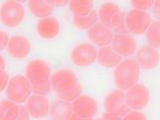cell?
Instances as JSON below:
<instances>
[{
    "mask_svg": "<svg viewBox=\"0 0 160 120\" xmlns=\"http://www.w3.org/2000/svg\"><path fill=\"white\" fill-rule=\"evenodd\" d=\"M141 68L133 59L122 60L115 67L114 81L117 89L126 92L136 85L140 79Z\"/></svg>",
    "mask_w": 160,
    "mask_h": 120,
    "instance_id": "1",
    "label": "cell"
},
{
    "mask_svg": "<svg viewBox=\"0 0 160 120\" xmlns=\"http://www.w3.org/2000/svg\"><path fill=\"white\" fill-rule=\"evenodd\" d=\"M32 88L29 80L24 75H16L9 79L6 86L7 100L18 105L25 104L31 97Z\"/></svg>",
    "mask_w": 160,
    "mask_h": 120,
    "instance_id": "2",
    "label": "cell"
},
{
    "mask_svg": "<svg viewBox=\"0 0 160 120\" xmlns=\"http://www.w3.org/2000/svg\"><path fill=\"white\" fill-rule=\"evenodd\" d=\"M25 7L19 1L8 0L0 6V22L6 27H18L25 19Z\"/></svg>",
    "mask_w": 160,
    "mask_h": 120,
    "instance_id": "3",
    "label": "cell"
},
{
    "mask_svg": "<svg viewBox=\"0 0 160 120\" xmlns=\"http://www.w3.org/2000/svg\"><path fill=\"white\" fill-rule=\"evenodd\" d=\"M78 83L79 81L77 75L75 72L69 69H61L50 75L52 89L56 92V94L67 92L74 88Z\"/></svg>",
    "mask_w": 160,
    "mask_h": 120,
    "instance_id": "4",
    "label": "cell"
},
{
    "mask_svg": "<svg viewBox=\"0 0 160 120\" xmlns=\"http://www.w3.org/2000/svg\"><path fill=\"white\" fill-rule=\"evenodd\" d=\"M152 23V18L147 12L132 9L125 13V26L128 33L142 35L146 33Z\"/></svg>",
    "mask_w": 160,
    "mask_h": 120,
    "instance_id": "5",
    "label": "cell"
},
{
    "mask_svg": "<svg viewBox=\"0 0 160 120\" xmlns=\"http://www.w3.org/2000/svg\"><path fill=\"white\" fill-rule=\"evenodd\" d=\"M125 92V103L129 110L140 111L147 106L150 101V90L144 84L137 83Z\"/></svg>",
    "mask_w": 160,
    "mask_h": 120,
    "instance_id": "6",
    "label": "cell"
},
{
    "mask_svg": "<svg viewBox=\"0 0 160 120\" xmlns=\"http://www.w3.org/2000/svg\"><path fill=\"white\" fill-rule=\"evenodd\" d=\"M97 48L90 43H81L72 49L70 58L75 66L88 67L97 61Z\"/></svg>",
    "mask_w": 160,
    "mask_h": 120,
    "instance_id": "7",
    "label": "cell"
},
{
    "mask_svg": "<svg viewBox=\"0 0 160 120\" xmlns=\"http://www.w3.org/2000/svg\"><path fill=\"white\" fill-rule=\"evenodd\" d=\"M50 67L43 60H33L26 67V78L30 84H38L50 80Z\"/></svg>",
    "mask_w": 160,
    "mask_h": 120,
    "instance_id": "8",
    "label": "cell"
},
{
    "mask_svg": "<svg viewBox=\"0 0 160 120\" xmlns=\"http://www.w3.org/2000/svg\"><path fill=\"white\" fill-rule=\"evenodd\" d=\"M104 107L107 113L124 116L129 111L125 103V92L120 89H114L109 92L104 101Z\"/></svg>",
    "mask_w": 160,
    "mask_h": 120,
    "instance_id": "9",
    "label": "cell"
},
{
    "mask_svg": "<svg viewBox=\"0 0 160 120\" xmlns=\"http://www.w3.org/2000/svg\"><path fill=\"white\" fill-rule=\"evenodd\" d=\"M111 47L120 57H132L137 52V41L132 34H114Z\"/></svg>",
    "mask_w": 160,
    "mask_h": 120,
    "instance_id": "10",
    "label": "cell"
},
{
    "mask_svg": "<svg viewBox=\"0 0 160 120\" xmlns=\"http://www.w3.org/2000/svg\"><path fill=\"white\" fill-rule=\"evenodd\" d=\"M73 113L81 116V117L93 118L94 115H97L99 111L98 102L92 97L87 94H81L77 99H75L71 103Z\"/></svg>",
    "mask_w": 160,
    "mask_h": 120,
    "instance_id": "11",
    "label": "cell"
},
{
    "mask_svg": "<svg viewBox=\"0 0 160 120\" xmlns=\"http://www.w3.org/2000/svg\"><path fill=\"white\" fill-rule=\"evenodd\" d=\"M134 61L144 70H152L159 65V50L149 45L142 46L136 52Z\"/></svg>",
    "mask_w": 160,
    "mask_h": 120,
    "instance_id": "12",
    "label": "cell"
},
{
    "mask_svg": "<svg viewBox=\"0 0 160 120\" xmlns=\"http://www.w3.org/2000/svg\"><path fill=\"white\" fill-rule=\"evenodd\" d=\"M49 106L50 104L46 97L34 94L27 100L25 108L30 117L35 119H43L48 115Z\"/></svg>",
    "mask_w": 160,
    "mask_h": 120,
    "instance_id": "13",
    "label": "cell"
},
{
    "mask_svg": "<svg viewBox=\"0 0 160 120\" xmlns=\"http://www.w3.org/2000/svg\"><path fill=\"white\" fill-rule=\"evenodd\" d=\"M113 36V32L110 29L100 23H97L87 31V37L89 41L92 43V45L100 46V48L111 45Z\"/></svg>",
    "mask_w": 160,
    "mask_h": 120,
    "instance_id": "14",
    "label": "cell"
},
{
    "mask_svg": "<svg viewBox=\"0 0 160 120\" xmlns=\"http://www.w3.org/2000/svg\"><path fill=\"white\" fill-rule=\"evenodd\" d=\"M6 48L12 58L21 60L29 56L31 52V43L25 36L14 35L9 38Z\"/></svg>",
    "mask_w": 160,
    "mask_h": 120,
    "instance_id": "15",
    "label": "cell"
},
{
    "mask_svg": "<svg viewBox=\"0 0 160 120\" xmlns=\"http://www.w3.org/2000/svg\"><path fill=\"white\" fill-rule=\"evenodd\" d=\"M36 28H37V33L43 39L56 38L61 31L60 22L54 17H47L44 19H40Z\"/></svg>",
    "mask_w": 160,
    "mask_h": 120,
    "instance_id": "16",
    "label": "cell"
},
{
    "mask_svg": "<svg viewBox=\"0 0 160 120\" xmlns=\"http://www.w3.org/2000/svg\"><path fill=\"white\" fill-rule=\"evenodd\" d=\"M48 114L52 120H68L73 114L72 105L70 102L57 99L49 106Z\"/></svg>",
    "mask_w": 160,
    "mask_h": 120,
    "instance_id": "17",
    "label": "cell"
},
{
    "mask_svg": "<svg viewBox=\"0 0 160 120\" xmlns=\"http://www.w3.org/2000/svg\"><path fill=\"white\" fill-rule=\"evenodd\" d=\"M97 61L105 68H114L122 61V57L116 53L111 46H106L97 50Z\"/></svg>",
    "mask_w": 160,
    "mask_h": 120,
    "instance_id": "18",
    "label": "cell"
},
{
    "mask_svg": "<svg viewBox=\"0 0 160 120\" xmlns=\"http://www.w3.org/2000/svg\"><path fill=\"white\" fill-rule=\"evenodd\" d=\"M121 12V8L115 4L113 2H107L104 3L103 5L100 6L99 12H98V21H100V24L104 25V26L109 27L111 20Z\"/></svg>",
    "mask_w": 160,
    "mask_h": 120,
    "instance_id": "19",
    "label": "cell"
},
{
    "mask_svg": "<svg viewBox=\"0 0 160 120\" xmlns=\"http://www.w3.org/2000/svg\"><path fill=\"white\" fill-rule=\"evenodd\" d=\"M28 6L31 13L40 19L50 17L53 12V7L49 4L48 1L43 0H31L28 2Z\"/></svg>",
    "mask_w": 160,
    "mask_h": 120,
    "instance_id": "20",
    "label": "cell"
},
{
    "mask_svg": "<svg viewBox=\"0 0 160 120\" xmlns=\"http://www.w3.org/2000/svg\"><path fill=\"white\" fill-rule=\"evenodd\" d=\"M68 4L74 17L86 16L93 9V1L92 0H71Z\"/></svg>",
    "mask_w": 160,
    "mask_h": 120,
    "instance_id": "21",
    "label": "cell"
},
{
    "mask_svg": "<svg viewBox=\"0 0 160 120\" xmlns=\"http://www.w3.org/2000/svg\"><path fill=\"white\" fill-rule=\"evenodd\" d=\"M19 105L9 100L0 101V120H16Z\"/></svg>",
    "mask_w": 160,
    "mask_h": 120,
    "instance_id": "22",
    "label": "cell"
},
{
    "mask_svg": "<svg viewBox=\"0 0 160 120\" xmlns=\"http://www.w3.org/2000/svg\"><path fill=\"white\" fill-rule=\"evenodd\" d=\"M98 23V13L94 9H92L86 16L82 17H73L74 26L79 30H88L92 26Z\"/></svg>",
    "mask_w": 160,
    "mask_h": 120,
    "instance_id": "23",
    "label": "cell"
},
{
    "mask_svg": "<svg viewBox=\"0 0 160 120\" xmlns=\"http://www.w3.org/2000/svg\"><path fill=\"white\" fill-rule=\"evenodd\" d=\"M146 38L148 45L154 48L160 47V22L159 20L152 21L150 27L146 31Z\"/></svg>",
    "mask_w": 160,
    "mask_h": 120,
    "instance_id": "24",
    "label": "cell"
},
{
    "mask_svg": "<svg viewBox=\"0 0 160 120\" xmlns=\"http://www.w3.org/2000/svg\"><path fill=\"white\" fill-rule=\"evenodd\" d=\"M108 28L113 32V34H129L125 26V12L121 10L116 14L111 20Z\"/></svg>",
    "mask_w": 160,
    "mask_h": 120,
    "instance_id": "25",
    "label": "cell"
},
{
    "mask_svg": "<svg viewBox=\"0 0 160 120\" xmlns=\"http://www.w3.org/2000/svg\"><path fill=\"white\" fill-rule=\"evenodd\" d=\"M82 93V85L78 83L74 88H72L71 90H69L67 92H63V93H58L57 97L58 99L66 101V102H70L72 103L75 99H77L79 96H81Z\"/></svg>",
    "mask_w": 160,
    "mask_h": 120,
    "instance_id": "26",
    "label": "cell"
},
{
    "mask_svg": "<svg viewBox=\"0 0 160 120\" xmlns=\"http://www.w3.org/2000/svg\"><path fill=\"white\" fill-rule=\"evenodd\" d=\"M32 92L37 96H46L52 92V84H50V80L43 83H38V84H31Z\"/></svg>",
    "mask_w": 160,
    "mask_h": 120,
    "instance_id": "27",
    "label": "cell"
},
{
    "mask_svg": "<svg viewBox=\"0 0 160 120\" xmlns=\"http://www.w3.org/2000/svg\"><path fill=\"white\" fill-rule=\"evenodd\" d=\"M133 9L141 10V12H147L148 9L153 8L154 1L152 0H133L132 1Z\"/></svg>",
    "mask_w": 160,
    "mask_h": 120,
    "instance_id": "28",
    "label": "cell"
},
{
    "mask_svg": "<svg viewBox=\"0 0 160 120\" xmlns=\"http://www.w3.org/2000/svg\"><path fill=\"white\" fill-rule=\"evenodd\" d=\"M122 120H148V119L147 116L140 111L129 110L124 116H122Z\"/></svg>",
    "mask_w": 160,
    "mask_h": 120,
    "instance_id": "29",
    "label": "cell"
},
{
    "mask_svg": "<svg viewBox=\"0 0 160 120\" xmlns=\"http://www.w3.org/2000/svg\"><path fill=\"white\" fill-rule=\"evenodd\" d=\"M8 81H9V76L7 74V72L5 70L0 69V92H4V89H6Z\"/></svg>",
    "mask_w": 160,
    "mask_h": 120,
    "instance_id": "30",
    "label": "cell"
},
{
    "mask_svg": "<svg viewBox=\"0 0 160 120\" xmlns=\"http://www.w3.org/2000/svg\"><path fill=\"white\" fill-rule=\"evenodd\" d=\"M16 120H30V115L23 105H19V113H18Z\"/></svg>",
    "mask_w": 160,
    "mask_h": 120,
    "instance_id": "31",
    "label": "cell"
},
{
    "mask_svg": "<svg viewBox=\"0 0 160 120\" xmlns=\"http://www.w3.org/2000/svg\"><path fill=\"white\" fill-rule=\"evenodd\" d=\"M8 34L6 33L4 31H1L0 30V52L3 50L7 46V43H8Z\"/></svg>",
    "mask_w": 160,
    "mask_h": 120,
    "instance_id": "32",
    "label": "cell"
},
{
    "mask_svg": "<svg viewBox=\"0 0 160 120\" xmlns=\"http://www.w3.org/2000/svg\"><path fill=\"white\" fill-rule=\"evenodd\" d=\"M103 120H122L121 116L115 115V114H111V113H104L103 116L101 117Z\"/></svg>",
    "mask_w": 160,
    "mask_h": 120,
    "instance_id": "33",
    "label": "cell"
},
{
    "mask_svg": "<svg viewBox=\"0 0 160 120\" xmlns=\"http://www.w3.org/2000/svg\"><path fill=\"white\" fill-rule=\"evenodd\" d=\"M69 1H66V0H53V1H48V3L52 5L53 8L54 7H61V6H65L68 4Z\"/></svg>",
    "mask_w": 160,
    "mask_h": 120,
    "instance_id": "34",
    "label": "cell"
},
{
    "mask_svg": "<svg viewBox=\"0 0 160 120\" xmlns=\"http://www.w3.org/2000/svg\"><path fill=\"white\" fill-rule=\"evenodd\" d=\"M68 120H93L92 118H88V117H81V116H78L76 114H72L70 116V118H69Z\"/></svg>",
    "mask_w": 160,
    "mask_h": 120,
    "instance_id": "35",
    "label": "cell"
},
{
    "mask_svg": "<svg viewBox=\"0 0 160 120\" xmlns=\"http://www.w3.org/2000/svg\"><path fill=\"white\" fill-rule=\"evenodd\" d=\"M6 68V62H5V59L3 58V56L0 54V69H2V70H5Z\"/></svg>",
    "mask_w": 160,
    "mask_h": 120,
    "instance_id": "36",
    "label": "cell"
},
{
    "mask_svg": "<svg viewBox=\"0 0 160 120\" xmlns=\"http://www.w3.org/2000/svg\"><path fill=\"white\" fill-rule=\"evenodd\" d=\"M159 1H154V4L153 7H155V13H156V17H157V20L159 19Z\"/></svg>",
    "mask_w": 160,
    "mask_h": 120,
    "instance_id": "37",
    "label": "cell"
},
{
    "mask_svg": "<svg viewBox=\"0 0 160 120\" xmlns=\"http://www.w3.org/2000/svg\"><path fill=\"white\" fill-rule=\"evenodd\" d=\"M96 120H103V119H102V118H98V119H96Z\"/></svg>",
    "mask_w": 160,
    "mask_h": 120,
    "instance_id": "38",
    "label": "cell"
}]
</instances>
